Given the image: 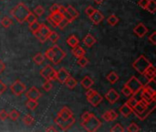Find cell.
<instances>
[{"mask_svg": "<svg viewBox=\"0 0 156 132\" xmlns=\"http://www.w3.org/2000/svg\"><path fill=\"white\" fill-rule=\"evenodd\" d=\"M31 11L27 8V6L23 4V3H19L18 5H16L11 11H10V15L20 24H23L28 14L30 13Z\"/></svg>", "mask_w": 156, "mask_h": 132, "instance_id": "6da1fadb", "label": "cell"}, {"mask_svg": "<svg viewBox=\"0 0 156 132\" xmlns=\"http://www.w3.org/2000/svg\"><path fill=\"white\" fill-rule=\"evenodd\" d=\"M81 126L89 132H95L97 131L100 127L101 126V120L94 115V114H90V116L86 119L81 121Z\"/></svg>", "mask_w": 156, "mask_h": 132, "instance_id": "7a4b0ae2", "label": "cell"}, {"mask_svg": "<svg viewBox=\"0 0 156 132\" xmlns=\"http://www.w3.org/2000/svg\"><path fill=\"white\" fill-rule=\"evenodd\" d=\"M152 64V62L144 56V55H141L138 59H136L133 62V67L141 74H144V73L145 72V70Z\"/></svg>", "mask_w": 156, "mask_h": 132, "instance_id": "3957f363", "label": "cell"}, {"mask_svg": "<svg viewBox=\"0 0 156 132\" xmlns=\"http://www.w3.org/2000/svg\"><path fill=\"white\" fill-rule=\"evenodd\" d=\"M124 85L131 90L133 96H135L139 92H141V90H142V88L144 86V85L142 84V82L137 77H135V76L131 77Z\"/></svg>", "mask_w": 156, "mask_h": 132, "instance_id": "277c9868", "label": "cell"}, {"mask_svg": "<svg viewBox=\"0 0 156 132\" xmlns=\"http://www.w3.org/2000/svg\"><path fill=\"white\" fill-rule=\"evenodd\" d=\"M40 74L46 80L54 81L57 77V71L50 64H47L40 70Z\"/></svg>", "mask_w": 156, "mask_h": 132, "instance_id": "5b68a950", "label": "cell"}, {"mask_svg": "<svg viewBox=\"0 0 156 132\" xmlns=\"http://www.w3.org/2000/svg\"><path fill=\"white\" fill-rule=\"evenodd\" d=\"M51 49L53 51V58L51 62L57 65L59 62H61V61L66 57V52L63 50H61L58 45H53Z\"/></svg>", "mask_w": 156, "mask_h": 132, "instance_id": "8992f818", "label": "cell"}, {"mask_svg": "<svg viewBox=\"0 0 156 132\" xmlns=\"http://www.w3.org/2000/svg\"><path fill=\"white\" fill-rule=\"evenodd\" d=\"M55 123L62 130H69L74 123H75V119L73 117L68 119H62L58 117L55 119Z\"/></svg>", "mask_w": 156, "mask_h": 132, "instance_id": "52a82bcc", "label": "cell"}, {"mask_svg": "<svg viewBox=\"0 0 156 132\" xmlns=\"http://www.w3.org/2000/svg\"><path fill=\"white\" fill-rule=\"evenodd\" d=\"M10 89H11L12 93H13L15 96H20L22 94L25 93V91H26V89H27V86H26V85H24L21 81L16 80V81H15V82L11 85Z\"/></svg>", "mask_w": 156, "mask_h": 132, "instance_id": "ba28073f", "label": "cell"}, {"mask_svg": "<svg viewBox=\"0 0 156 132\" xmlns=\"http://www.w3.org/2000/svg\"><path fill=\"white\" fill-rule=\"evenodd\" d=\"M87 100L88 102L94 107H98L103 100V97L97 92L94 90V92H92L90 96H87Z\"/></svg>", "mask_w": 156, "mask_h": 132, "instance_id": "9c48e42d", "label": "cell"}, {"mask_svg": "<svg viewBox=\"0 0 156 132\" xmlns=\"http://www.w3.org/2000/svg\"><path fill=\"white\" fill-rule=\"evenodd\" d=\"M105 98L109 101L111 105H113L120 99V94L115 89L111 88L105 95Z\"/></svg>", "mask_w": 156, "mask_h": 132, "instance_id": "30bf717a", "label": "cell"}, {"mask_svg": "<svg viewBox=\"0 0 156 132\" xmlns=\"http://www.w3.org/2000/svg\"><path fill=\"white\" fill-rule=\"evenodd\" d=\"M42 94L41 92L36 87V86H32L28 89V91L26 93V96L27 97V99H33V100H37L41 97Z\"/></svg>", "mask_w": 156, "mask_h": 132, "instance_id": "8fae6325", "label": "cell"}, {"mask_svg": "<svg viewBox=\"0 0 156 132\" xmlns=\"http://www.w3.org/2000/svg\"><path fill=\"white\" fill-rule=\"evenodd\" d=\"M70 76V74L65 69V68H60L58 71H57V77L56 80H58L61 85H64L66 80Z\"/></svg>", "mask_w": 156, "mask_h": 132, "instance_id": "7c38bea8", "label": "cell"}, {"mask_svg": "<svg viewBox=\"0 0 156 132\" xmlns=\"http://www.w3.org/2000/svg\"><path fill=\"white\" fill-rule=\"evenodd\" d=\"M144 75L145 76V78L147 79V81H148L149 83L154 82V79H155L156 75V70L155 67L153 65V63L145 70V72L144 73Z\"/></svg>", "mask_w": 156, "mask_h": 132, "instance_id": "4fadbf2b", "label": "cell"}, {"mask_svg": "<svg viewBox=\"0 0 156 132\" xmlns=\"http://www.w3.org/2000/svg\"><path fill=\"white\" fill-rule=\"evenodd\" d=\"M148 32V28L144 23H139L134 28H133V33L137 35L139 38H144Z\"/></svg>", "mask_w": 156, "mask_h": 132, "instance_id": "5bb4252c", "label": "cell"}, {"mask_svg": "<svg viewBox=\"0 0 156 132\" xmlns=\"http://www.w3.org/2000/svg\"><path fill=\"white\" fill-rule=\"evenodd\" d=\"M57 117H58V118H60L62 119H68L73 117V113L68 107H64L58 111Z\"/></svg>", "mask_w": 156, "mask_h": 132, "instance_id": "9a60e30c", "label": "cell"}, {"mask_svg": "<svg viewBox=\"0 0 156 132\" xmlns=\"http://www.w3.org/2000/svg\"><path fill=\"white\" fill-rule=\"evenodd\" d=\"M89 17L90 18V20L92 21V23L95 24V25L100 24V23L104 19V16L102 15V13H101V11L97 10V9H96L95 12H94L91 16H90Z\"/></svg>", "mask_w": 156, "mask_h": 132, "instance_id": "2e32d148", "label": "cell"}, {"mask_svg": "<svg viewBox=\"0 0 156 132\" xmlns=\"http://www.w3.org/2000/svg\"><path fill=\"white\" fill-rule=\"evenodd\" d=\"M120 112H121V114L123 116V117H125V118H128L132 113H133V108L127 104V102L126 103H124L121 107H120Z\"/></svg>", "mask_w": 156, "mask_h": 132, "instance_id": "e0dca14e", "label": "cell"}, {"mask_svg": "<svg viewBox=\"0 0 156 132\" xmlns=\"http://www.w3.org/2000/svg\"><path fill=\"white\" fill-rule=\"evenodd\" d=\"M83 43L86 45V47H88V48H90V47H92L95 43H96V39L91 35V34H87L85 37H84V39H83Z\"/></svg>", "mask_w": 156, "mask_h": 132, "instance_id": "ac0fdd59", "label": "cell"}, {"mask_svg": "<svg viewBox=\"0 0 156 132\" xmlns=\"http://www.w3.org/2000/svg\"><path fill=\"white\" fill-rule=\"evenodd\" d=\"M80 85H81V86H82L84 89H89V88H91V86L94 85V82H93V80H92L90 76H85V77L81 80Z\"/></svg>", "mask_w": 156, "mask_h": 132, "instance_id": "d6986e66", "label": "cell"}, {"mask_svg": "<svg viewBox=\"0 0 156 132\" xmlns=\"http://www.w3.org/2000/svg\"><path fill=\"white\" fill-rule=\"evenodd\" d=\"M71 52H72V54H73L76 58L82 57V56H84V55H85V53H86L85 50H84L82 47L79 46V45H78V46H76V47H74V48H72Z\"/></svg>", "mask_w": 156, "mask_h": 132, "instance_id": "ffe728a7", "label": "cell"}, {"mask_svg": "<svg viewBox=\"0 0 156 132\" xmlns=\"http://www.w3.org/2000/svg\"><path fill=\"white\" fill-rule=\"evenodd\" d=\"M58 11L62 14L63 17L69 21V23H72V22H73L74 18H73L69 14V12L67 11L66 7H65L64 6H59V9H58Z\"/></svg>", "mask_w": 156, "mask_h": 132, "instance_id": "44dd1931", "label": "cell"}, {"mask_svg": "<svg viewBox=\"0 0 156 132\" xmlns=\"http://www.w3.org/2000/svg\"><path fill=\"white\" fill-rule=\"evenodd\" d=\"M67 43H68V45H69L71 48H74V47H76V46L79 45L80 40H79L75 35H70V36L67 39Z\"/></svg>", "mask_w": 156, "mask_h": 132, "instance_id": "7402d4cb", "label": "cell"}, {"mask_svg": "<svg viewBox=\"0 0 156 132\" xmlns=\"http://www.w3.org/2000/svg\"><path fill=\"white\" fill-rule=\"evenodd\" d=\"M64 85H66V86H67L69 89H71V90H72V89H74V88L77 86L78 82H77V80H76L75 78L69 76V77L66 80V82L64 83Z\"/></svg>", "mask_w": 156, "mask_h": 132, "instance_id": "603a6c76", "label": "cell"}, {"mask_svg": "<svg viewBox=\"0 0 156 132\" xmlns=\"http://www.w3.org/2000/svg\"><path fill=\"white\" fill-rule=\"evenodd\" d=\"M66 9H67V11L69 12V14L75 19V18H77V17H80V12L73 6H71V5H69L67 7H66Z\"/></svg>", "mask_w": 156, "mask_h": 132, "instance_id": "cb8c5ba5", "label": "cell"}, {"mask_svg": "<svg viewBox=\"0 0 156 132\" xmlns=\"http://www.w3.org/2000/svg\"><path fill=\"white\" fill-rule=\"evenodd\" d=\"M107 80L112 84V85H114L118 82L119 80V75L117 74V73L115 72H111L108 75H107Z\"/></svg>", "mask_w": 156, "mask_h": 132, "instance_id": "d4e9b609", "label": "cell"}, {"mask_svg": "<svg viewBox=\"0 0 156 132\" xmlns=\"http://www.w3.org/2000/svg\"><path fill=\"white\" fill-rule=\"evenodd\" d=\"M38 31L42 34V35H44L45 37H47L48 38V34L50 33V28L46 25V24H40V26H39V28H38Z\"/></svg>", "mask_w": 156, "mask_h": 132, "instance_id": "484cf974", "label": "cell"}, {"mask_svg": "<svg viewBox=\"0 0 156 132\" xmlns=\"http://www.w3.org/2000/svg\"><path fill=\"white\" fill-rule=\"evenodd\" d=\"M26 106L28 109L30 110H35L37 106H38V103H37V100H33V99H28L27 102H26Z\"/></svg>", "mask_w": 156, "mask_h": 132, "instance_id": "4316f807", "label": "cell"}, {"mask_svg": "<svg viewBox=\"0 0 156 132\" xmlns=\"http://www.w3.org/2000/svg\"><path fill=\"white\" fill-rule=\"evenodd\" d=\"M146 10H148L150 13L154 14L156 12V2L155 0H149L148 5L146 7Z\"/></svg>", "mask_w": 156, "mask_h": 132, "instance_id": "83f0119b", "label": "cell"}, {"mask_svg": "<svg viewBox=\"0 0 156 132\" xmlns=\"http://www.w3.org/2000/svg\"><path fill=\"white\" fill-rule=\"evenodd\" d=\"M55 21H56V23L58 25V23L64 18L63 17V16H62V14L59 12V11H58V12H53V13H51L50 15H49Z\"/></svg>", "mask_w": 156, "mask_h": 132, "instance_id": "f1b7e54d", "label": "cell"}, {"mask_svg": "<svg viewBox=\"0 0 156 132\" xmlns=\"http://www.w3.org/2000/svg\"><path fill=\"white\" fill-rule=\"evenodd\" d=\"M107 22L109 23V25H111V26L113 27V26H116L119 23V18H118V17L116 15L112 14V15H111L107 18Z\"/></svg>", "mask_w": 156, "mask_h": 132, "instance_id": "f546056e", "label": "cell"}, {"mask_svg": "<svg viewBox=\"0 0 156 132\" xmlns=\"http://www.w3.org/2000/svg\"><path fill=\"white\" fill-rule=\"evenodd\" d=\"M33 61L37 64V65H41L43 62H44V61H45V57H44V55L42 54V53H37L34 57H33Z\"/></svg>", "mask_w": 156, "mask_h": 132, "instance_id": "4dcf8cb0", "label": "cell"}, {"mask_svg": "<svg viewBox=\"0 0 156 132\" xmlns=\"http://www.w3.org/2000/svg\"><path fill=\"white\" fill-rule=\"evenodd\" d=\"M48 39L51 42L56 43V42L59 40V35H58V32H56V31H50V33H49L48 36Z\"/></svg>", "mask_w": 156, "mask_h": 132, "instance_id": "1f68e13d", "label": "cell"}, {"mask_svg": "<svg viewBox=\"0 0 156 132\" xmlns=\"http://www.w3.org/2000/svg\"><path fill=\"white\" fill-rule=\"evenodd\" d=\"M23 122H24V124L27 125V126H31V125L35 122V119H34V118H33L31 115L27 114V115L24 116V118H23Z\"/></svg>", "mask_w": 156, "mask_h": 132, "instance_id": "d6a6232c", "label": "cell"}, {"mask_svg": "<svg viewBox=\"0 0 156 132\" xmlns=\"http://www.w3.org/2000/svg\"><path fill=\"white\" fill-rule=\"evenodd\" d=\"M12 24H13L12 19L9 18L8 17H4L1 19V25H2L4 28H9Z\"/></svg>", "mask_w": 156, "mask_h": 132, "instance_id": "836d02e7", "label": "cell"}, {"mask_svg": "<svg viewBox=\"0 0 156 132\" xmlns=\"http://www.w3.org/2000/svg\"><path fill=\"white\" fill-rule=\"evenodd\" d=\"M19 117H20V113H19L18 111L15 110V109L11 110V111H10V113L8 114V118H9L12 121H16V120H17V119H19Z\"/></svg>", "mask_w": 156, "mask_h": 132, "instance_id": "e575fe53", "label": "cell"}, {"mask_svg": "<svg viewBox=\"0 0 156 132\" xmlns=\"http://www.w3.org/2000/svg\"><path fill=\"white\" fill-rule=\"evenodd\" d=\"M33 35H34V36L37 38V40H39V42H41V43L46 42V41H47V40H48V38H47V37H45L44 35H42L38 30H37V31L33 32Z\"/></svg>", "mask_w": 156, "mask_h": 132, "instance_id": "d590c367", "label": "cell"}, {"mask_svg": "<svg viewBox=\"0 0 156 132\" xmlns=\"http://www.w3.org/2000/svg\"><path fill=\"white\" fill-rule=\"evenodd\" d=\"M78 64H79L80 67H82V68L86 67V66L89 64V60H88V58H86L85 56H82V57L78 58Z\"/></svg>", "mask_w": 156, "mask_h": 132, "instance_id": "8d00e7d4", "label": "cell"}, {"mask_svg": "<svg viewBox=\"0 0 156 132\" xmlns=\"http://www.w3.org/2000/svg\"><path fill=\"white\" fill-rule=\"evenodd\" d=\"M39 26H40V24L37 22V20L28 24V28H29V29H30V31H31L32 33H33V32H35V31H37V30H38Z\"/></svg>", "mask_w": 156, "mask_h": 132, "instance_id": "74e56055", "label": "cell"}, {"mask_svg": "<svg viewBox=\"0 0 156 132\" xmlns=\"http://www.w3.org/2000/svg\"><path fill=\"white\" fill-rule=\"evenodd\" d=\"M34 13L37 17H41L44 13H45V9L42 6H37L34 9Z\"/></svg>", "mask_w": 156, "mask_h": 132, "instance_id": "f35d334b", "label": "cell"}, {"mask_svg": "<svg viewBox=\"0 0 156 132\" xmlns=\"http://www.w3.org/2000/svg\"><path fill=\"white\" fill-rule=\"evenodd\" d=\"M128 132H139L140 131V128L136 123H131L130 126L127 129Z\"/></svg>", "mask_w": 156, "mask_h": 132, "instance_id": "ab89813d", "label": "cell"}, {"mask_svg": "<svg viewBox=\"0 0 156 132\" xmlns=\"http://www.w3.org/2000/svg\"><path fill=\"white\" fill-rule=\"evenodd\" d=\"M143 89L144 90H145L148 94H150L152 96H154V97H155L156 96V92L155 90L152 87V86H150V85H145V86H143Z\"/></svg>", "mask_w": 156, "mask_h": 132, "instance_id": "60d3db41", "label": "cell"}, {"mask_svg": "<svg viewBox=\"0 0 156 132\" xmlns=\"http://www.w3.org/2000/svg\"><path fill=\"white\" fill-rule=\"evenodd\" d=\"M52 84H51V81H48V80H46V82L42 85V88L46 91V92H49L51 89H52Z\"/></svg>", "mask_w": 156, "mask_h": 132, "instance_id": "b9f144b4", "label": "cell"}, {"mask_svg": "<svg viewBox=\"0 0 156 132\" xmlns=\"http://www.w3.org/2000/svg\"><path fill=\"white\" fill-rule=\"evenodd\" d=\"M37 16H36L35 14H33L32 12H30V13L28 14V16H27V19H26V22H27V23L29 24V23H32V22L37 21Z\"/></svg>", "mask_w": 156, "mask_h": 132, "instance_id": "7bdbcfd3", "label": "cell"}, {"mask_svg": "<svg viewBox=\"0 0 156 132\" xmlns=\"http://www.w3.org/2000/svg\"><path fill=\"white\" fill-rule=\"evenodd\" d=\"M125 130L123 129V127L120 124V123H117L116 125L113 126V128L111 129V131L112 132H123Z\"/></svg>", "mask_w": 156, "mask_h": 132, "instance_id": "ee69618b", "label": "cell"}, {"mask_svg": "<svg viewBox=\"0 0 156 132\" xmlns=\"http://www.w3.org/2000/svg\"><path fill=\"white\" fill-rule=\"evenodd\" d=\"M43 55H44V57H45V58H47L48 61H50V62H51V61H52V58H53V51H52V49H51V48H49L48 50H47Z\"/></svg>", "mask_w": 156, "mask_h": 132, "instance_id": "f6af8a7d", "label": "cell"}, {"mask_svg": "<svg viewBox=\"0 0 156 132\" xmlns=\"http://www.w3.org/2000/svg\"><path fill=\"white\" fill-rule=\"evenodd\" d=\"M137 102H138V100L134 97V96H130V98H129V100L127 101V104L132 107V108H133L135 106H136V104H137Z\"/></svg>", "mask_w": 156, "mask_h": 132, "instance_id": "bcb514c9", "label": "cell"}, {"mask_svg": "<svg viewBox=\"0 0 156 132\" xmlns=\"http://www.w3.org/2000/svg\"><path fill=\"white\" fill-rule=\"evenodd\" d=\"M122 95H123L124 96H126V97H130L131 96H133V94H132L131 90H130L128 87H126L125 85L122 87Z\"/></svg>", "mask_w": 156, "mask_h": 132, "instance_id": "7dc6e473", "label": "cell"}, {"mask_svg": "<svg viewBox=\"0 0 156 132\" xmlns=\"http://www.w3.org/2000/svg\"><path fill=\"white\" fill-rule=\"evenodd\" d=\"M108 114L110 116V119H111V121H113L115 120L117 118H118V114L114 111V110H108Z\"/></svg>", "mask_w": 156, "mask_h": 132, "instance_id": "c3c4849f", "label": "cell"}, {"mask_svg": "<svg viewBox=\"0 0 156 132\" xmlns=\"http://www.w3.org/2000/svg\"><path fill=\"white\" fill-rule=\"evenodd\" d=\"M95 8L93 7V6H89L86 9H85V13H86V15L88 16V17H90V16H91L94 12H95Z\"/></svg>", "mask_w": 156, "mask_h": 132, "instance_id": "681fc988", "label": "cell"}, {"mask_svg": "<svg viewBox=\"0 0 156 132\" xmlns=\"http://www.w3.org/2000/svg\"><path fill=\"white\" fill-rule=\"evenodd\" d=\"M68 24H69V21L67 20V19H65V18H63L59 23H58V28H59L60 29H63V28H66V26L68 25Z\"/></svg>", "mask_w": 156, "mask_h": 132, "instance_id": "f907efd6", "label": "cell"}, {"mask_svg": "<svg viewBox=\"0 0 156 132\" xmlns=\"http://www.w3.org/2000/svg\"><path fill=\"white\" fill-rule=\"evenodd\" d=\"M7 118H8V114H7V112H6L5 109L0 110V119L4 121V120H5Z\"/></svg>", "mask_w": 156, "mask_h": 132, "instance_id": "816d5d0a", "label": "cell"}, {"mask_svg": "<svg viewBox=\"0 0 156 132\" xmlns=\"http://www.w3.org/2000/svg\"><path fill=\"white\" fill-rule=\"evenodd\" d=\"M148 40L153 44V45H155L156 44V32L155 31H154L153 33H152V35L148 38Z\"/></svg>", "mask_w": 156, "mask_h": 132, "instance_id": "f5cc1de1", "label": "cell"}, {"mask_svg": "<svg viewBox=\"0 0 156 132\" xmlns=\"http://www.w3.org/2000/svg\"><path fill=\"white\" fill-rule=\"evenodd\" d=\"M47 21L52 26V27H54V28H57L58 27V24L56 23V21L50 17V16H48V17H47Z\"/></svg>", "mask_w": 156, "mask_h": 132, "instance_id": "db71d44e", "label": "cell"}, {"mask_svg": "<svg viewBox=\"0 0 156 132\" xmlns=\"http://www.w3.org/2000/svg\"><path fill=\"white\" fill-rule=\"evenodd\" d=\"M148 1L149 0H139V2H138V5L142 7V8H144V9H146V7H147V5H148Z\"/></svg>", "mask_w": 156, "mask_h": 132, "instance_id": "11a10c76", "label": "cell"}, {"mask_svg": "<svg viewBox=\"0 0 156 132\" xmlns=\"http://www.w3.org/2000/svg\"><path fill=\"white\" fill-rule=\"evenodd\" d=\"M6 91V85L0 80V96H2Z\"/></svg>", "mask_w": 156, "mask_h": 132, "instance_id": "9f6ffc18", "label": "cell"}, {"mask_svg": "<svg viewBox=\"0 0 156 132\" xmlns=\"http://www.w3.org/2000/svg\"><path fill=\"white\" fill-rule=\"evenodd\" d=\"M58 9H59V5H58V4H54V5H52L51 7H50L51 13H53V12H58Z\"/></svg>", "mask_w": 156, "mask_h": 132, "instance_id": "6f0895ef", "label": "cell"}, {"mask_svg": "<svg viewBox=\"0 0 156 132\" xmlns=\"http://www.w3.org/2000/svg\"><path fill=\"white\" fill-rule=\"evenodd\" d=\"M101 118H102L106 122H111V119H110V116H109V114H108V111L105 112V113H103L102 116H101Z\"/></svg>", "mask_w": 156, "mask_h": 132, "instance_id": "680465c9", "label": "cell"}, {"mask_svg": "<svg viewBox=\"0 0 156 132\" xmlns=\"http://www.w3.org/2000/svg\"><path fill=\"white\" fill-rule=\"evenodd\" d=\"M5 63L0 60V74L5 71Z\"/></svg>", "mask_w": 156, "mask_h": 132, "instance_id": "91938a15", "label": "cell"}, {"mask_svg": "<svg viewBox=\"0 0 156 132\" xmlns=\"http://www.w3.org/2000/svg\"><path fill=\"white\" fill-rule=\"evenodd\" d=\"M46 131H57V130H56V128L54 126H51V127L46 129Z\"/></svg>", "mask_w": 156, "mask_h": 132, "instance_id": "94428289", "label": "cell"}, {"mask_svg": "<svg viewBox=\"0 0 156 132\" xmlns=\"http://www.w3.org/2000/svg\"><path fill=\"white\" fill-rule=\"evenodd\" d=\"M94 2H95V4H97V5H101V4H102L103 3V1L104 0H93Z\"/></svg>", "mask_w": 156, "mask_h": 132, "instance_id": "6125c7cd", "label": "cell"}]
</instances>
